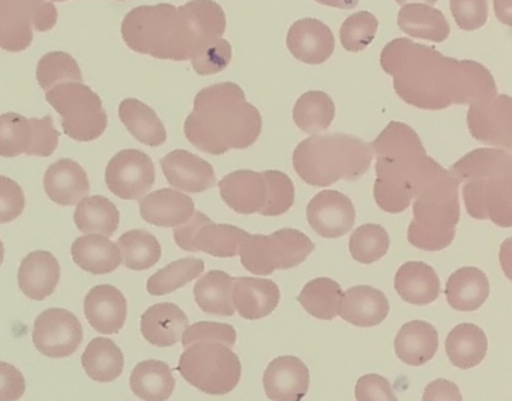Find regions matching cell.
Instances as JSON below:
<instances>
[{"instance_id":"29","label":"cell","mask_w":512,"mask_h":401,"mask_svg":"<svg viewBox=\"0 0 512 401\" xmlns=\"http://www.w3.org/2000/svg\"><path fill=\"white\" fill-rule=\"evenodd\" d=\"M395 353L404 364L421 367L436 355L439 334L431 323L412 320L404 323L394 341Z\"/></svg>"},{"instance_id":"34","label":"cell","mask_w":512,"mask_h":401,"mask_svg":"<svg viewBox=\"0 0 512 401\" xmlns=\"http://www.w3.org/2000/svg\"><path fill=\"white\" fill-rule=\"evenodd\" d=\"M445 350L454 367L469 370L484 361L488 350L487 335L473 323H460L446 337Z\"/></svg>"},{"instance_id":"38","label":"cell","mask_w":512,"mask_h":401,"mask_svg":"<svg viewBox=\"0 0 512 401\" xmlns=\"http://www.w3.org/2000/svg\"><path fill=\"white\" fill-rule=\"evenodd\" d=\"M82 365L95 382H113L124 371V353L110 338H94L83 353Z\"/></svg>"},{"instance_id":"51","label":"cell","mask_w":512,"mask_h":401,"mask_svg":"<svg viewBox=\"0 0 512 401\" xmlns=\"http://www.w3.org/2000/svg\"><path fill=\"white\" fill-rule=\"evenodd\" d=\"M356 401H398L394 388L380 374H365L355 386Z\"/></svg>"},{"instance_id":"58","label":"cell","mask_w":512,"mask_h":401,"mask_svg":"<svg viewBox=\"0 0 512 401\" xmlns=\"http://www.w3.org/2000/svg\"><path fill=\"white\" fill-rule=\"evenodd\" d=\"M52 2H68V0H52Z\"/></svg>"},{"instance_id":"19","label":"cell","mask_w":512,"mask_h":401,"mask_svg":"<svg viewBox=\"0 0 512 401\" xmlns=\"http://www.w3.org/2000/svg\"><path fill=\"white\" fill-rule=\"evenodd\" d=\"M286 46L293 58L307 65H322L335 52L331 29L317 19H301L290 26Z\"/></svg>"},{"instance_id":"36","label":"cell","mask_w":512,"mask_h":401,"mask_svg":"<svg viewBox=\"0 0 512 401\" xmlns=\"http://www.w3.org/2000/svg\"><path fill=\"white\" fill-rule=\"evenodd\" d=\"M175 385L169 365L157 359L139 362L130 377L131 391L145 401L169 400Z\"/></svg>"},{"instance_id":"13","label":"cell","mask_w":512,"mask_h":401,"mask_svg":"<svg viewBox=\"0 0 512 401\" xmlns=\"http://www.w3.org/2000/svg\"><path fill=\"white\" fill-rule=\"evenodd\" d=\"M59 145V131L52 116L25 118L19 113H4L0 118V155L4 158H49Z\"/></svg>"},{"instance_id":"10","label":"cell","mask_w":512,"mask_h":401,"mask_svg":"<svg viewBox=\"0 0 512 401\" xmlns=\"http://www.w3.org/2000/svg\"><path fill=\"white\" fill-rule=\"evenodd\" d=\"M47 103L61 115L62 130L76 142H94L106 133L109 116L101 98L83 83L56 86L46 94Z\"/></svg>"},{"instance_id":"3","label":"cell","mask_w":512,"mask_h":401,"mask_svg":"<svg viewBox=\"0 0 512 401\" xmlns=\"http://www.w3.org/2000/svg\"><path fill=\"white\" fill-rule=\"evenodd\" d=\"M263 119L256 106L245 100L236 83H218L202 89L194 98L184 133L188 142L209 155L248 149L262 134Z\"/></svg>"},{"instance_id":"9","label":"cell","mask_w":512,"mask_h":401,"mask_svg":"<svg viewBox=\"0 0 512 401\" xmlns=\"http://www.w3.org/2000/svg\"><path fill=\"white\" fill-rule=\"evenodd\" d=\"M178 371L208 395H226L241 382L242 364L232 347L220 341H197L179 358Z\"/></svg>"},{"instance_id":"40","label":"cell","mask_w":512,"mask_h":401,"mask_svg":"<svg viewBox=\"0 0 512 401\" xmlns=\"http://www.w3.org/2000/svg\"><path fill=\"white\" fill-rule=\"evenodd\" d=\"M334 118V101L322 91H310L301 95L293 107V121L296 127L313 136L328 130Z\"/></svg>"},{"instance_id":"54","label":"cell","mask_w":512,"mask_h":401,"mask_svg":"<svg viewBox=\"0 0 512 401\" xmlns=\"http://www.w3.org/2000/svg\"><path fill=\"white\" fill-rule=\"evenodd\" d=\"M499 262L503 274L509 281H512V238L505 239L500 245Z\"/></svg>"},{"instance_id":"16","label":"cell","mask_w":512,"mask_h":401,"mask_svg":"<svg viewBox=\"0 0 512 401\" xmlns=\"http://www.w3.org/2000/svg\"><path fill=\"white\" fill-rule=\"evenodd\" d=\"M152 158L139 149L118 152L106 167V184L119 199L142 200L155 184Z\"/></svg>"},{"instance_id":"18","label":"cell","mask_w":512,"mask_h":401,"mask_svg":"<svg viewBox=\"0 0 512 401\" xmlns=\"http://www.w3.org/2000/svg\"><path fill=\"white\" fill-rule=\"evenodd\" d=\"M307 220L322 238H341L355 226V205L340 191L323 190L308 203Z\"/></svg>"},{"instance_id":"17","label":"cell","mask_w":512,"mask_h":401,"mask_svg":"<svg viewBox=\"0 0 512 401\" xmlns=\"http://www.w3.org/2000/svg\"><path fill=\"white\" fill-rule=\"evenodd\" d=\"M34 344L49 358H67L79 350L83 341L82 323L71 311L50 308L35 320Z\"/></svg>"},{"instance_id":"11","label":"cell","mask_w":512,"mask_h":401,"mask_svg":"<svg viewBox=\"0 0 512 401\" xmlns=\"http://www.w3.org/2000/svg\"><path fill=\"white\" fill-rule=\"evenodd\" d=\"M314 248V242L301 230L281 229L269 236H248L239 254L242 266L251 274L269 275L277 269L296 268Z\"/></svg>"},{"instance_id":"41","label":"cell","mask_w":512,"mask_h":401,"mask_svg":"<svg viewBox=\"0 0 512 401\" xmlns=\"http://www.w3.org/2000/svg\"><path fill=\"white\" fill-rule=\"evenodd\" d=\"M74 221L80 232L112 236L118 230L121 214L112 200L104 196H92L77 205Z\"/></svg>"},{"instance_id":"7","label":"cell","mask_w":512,"mask_h":401,"mask_svg":"<svg viewBox=\"0 0 512 401\" xmlns=\"http://www.w3.org/2000/svg\"><path fill=\"white\" fill-rule=\"evenodd\" d=\"M460 182L451 170H443L418 191L407 239L424 251H440L452 244L460 221Z\"/></svg>"},{"instance_id":"26","label":"cell","mask_w":512,"mask_h":401,"mask_svg":"<svg viewBox=\"0 0 512 401\" xmlns=\"http://www.w3.org/2000/svg\"><path fill=\"white\" fill-rule=\"evenodd\" d=\"M61 280V265L49 251H32L19 268V287L25 296L44 301L56 292Z\"/></svg>"},{"instance_id":"56","label":"cell","mask_w":512,"mask_h":401,"mask_svg":"<svg viewBox=\"0 0 512 401\" xmlns=\"http://www.w3.org/2000/svg\"><path fill=\"white\" fill-rule=\"evenodd\" d=\"M316 2L325 7L337 8V10H353L359 4V0H316Z\"/></svg>"},{"instance_id":"49","label":"cell","mask_w":512,"mask_h":401,"mask_svg":"<svg viewBox=\"0 0 512 401\" xmlns=\"http://www.w3.org/2000/svg\"><path fill=\"white\" fill-rule=\"evenodd\" d=\"M236 338H238V334H236V329L232 325L217 322H199L185 331L184 337H182V346L187 349L197 341L212 340L233 347Z\"/></svg>"},{"instance_id":"23","label":"cell","mask_w":512,"mask_h":401,"mask_svg":"<svg viewBox=\"0 0 512 401\" xmlns=\"http://www.w3.org/2000/svg\"><path fill=\"white\" fill-rule=\"evenodd\" d=\"M44 190L56 205L74 206L89 196L88 173L77 161L62 158L47 169Z\"/></svg>"},{"instance_id":"50","label":"cell","mask_w":512,"mask_h":401,"mask_svg":"<svg viewBox=\"0 0 512 401\" xmlns=\"http://www.w3.org/2000/svg\"><path fill=\"white\" fill-rule=\"evenodd\" d=\"M0 223L17 220L26 208V197L22 187L13 179L0 178Z\"/></svg>"},{"instance_id":"25","label":"cell","mask_w":512,"mask_h":401,"mask_svg":"<svg viewBox=\"0 0 512 401\" xmlns=\"http://www.w3.org/2000/svg\"><path fill=\"white\" fill-rule=\"evenodd\" d=\"M281 292L277 283L266 278H235L233 302L239 316L247 320H259L268 317L277 310Z\"/></svg>"},{"instance_id":"12","label":"cell","mask_w":512,"mask_h":401,"mask_svg":"<svg viewBox=\"0 0 512 401\" xmlns=\"http://www.w3.org/2000/svg\"><path fill=\"white\" fill-rule=\"evenodd\" d=\"M56 23L58 10L52 0H0V46L5 52H25L34 31H52Z\"/></svg>"},{"instance_id":"30","label":"cell","mask_w":512,"mask_h":401,"mask_svg":"<svg viewBox=\"0 0 512 401\" xmlns=\"http://www.w3.org/2000/svg\"><path fill=\"white\" fill-rule=\"evenodd\" d=\"M394 287L407 304L428 305L440 295L439 275L424 262H407L400 266Z\"/></svg>"},{"instance_id":"37","label":"cell","mask_w":512,"mask_h":401,"mask_svg":"<svg viewBox=\"0 0 512 401\" xmlns=\"http://www.w3.org/2000/svg\"><path fill=\"white\" fill-rule=\"evenodd\" d=\"M233 287L235 278L227 272L209 271L194 286V298L205 313L230 317L236 313Z\"/></svg>"},{"instance_id":"47","label":"cell","mask_w":512,"mask_h":401,"mask_svg":"<svg viewBox=\"0 0 512 401\" xmlns=\"http://www.w3.org/2000/svg\"><path fill=\"white\" fill-rule=\"evenodd\" d=\"M232 56V44L220 38L202 47L191 59V65L199 76H212L227 70V67L232 64Z\"/></svg>"},{"instance_id":"1","label":"cell","mask_w":512,"mask_h":401,"mask_svg":"<svg viewBox=\"0 0 512 401\" xmlns=\"http://www.w3.org/2000/svg\"><path fill=\"white\" fill-rule=\"evenodd\" d=\"M380 65L394 79L398 97L416 109L443 110L497 95L496 82L484 65L448 58L407 38L386 44Z\"/></svg>"},{"instance_id":"6","label":"cell","mask_w":512,"mask_h":401,"mask_svg":"<svg viewBox=\"0 0 512 401\" xmlns=\"http://www.w3.org/2000/svg\"><path fill=\"white\" fill-rule=\"evenodd\" d=\"M374 152L359 137L332 133L308 137L293 152V169L305 184L329 187L335 182L356 181L370 169Z\"/></svg>"},{"instance_id":"8","label":"cell","mask_w":512,"mask_h":401,"mask_svg":"<svg viewBox=\"0 0 512 401\" xmlns=\"http://www.w3.org/2000/svg\"><path fill=\"white\" fill-rule=\"evenodd\" d=\"M221 199L236 214L278 217L295 205V184L280 170H236L218 182Z\"/></svg>"},{"instance_id":"33","label":"cell","mask_w":512,"mask_h":401,"mask_svg":"<svg viewBox=\"0 0 512 401\" xmlns=\"http://www.w3.org/2000/svg\"><path fill=\"white\" fill-rule=\"evenodd\" d=\"M119 118L137 142L160 148L167 142V131L154 109L136 98H127L119 106Z\"/></svg>"},{"instance_id":"20","label":"cell","mask_w":512,"mask_h":401,"mask_svg":"<svg viewBox=\"0 0 512 401\" xmlns=\"http://www.w3.org/2000/svg\"><path fill=\"white\" fill-rule=\"evenodd\" d=\"M160 164L167 182L176 190L199 194L217 185L214 167L185 149L170 152Z\"/></svg>"},{"instance_id":"52","label":"cell","mask_w":512,"mask_h":401,"mask_svg":"<svg viewBox=\"0 0 512 401\" xmlns=\"http://www.w3.org/2000/svg\"><path fill=\"white\" fill-rule=\"evenodd\" d=\"M26 391L23 374L13 365L2 362V395L0 401H17Z\"/></svg>"},{"instance_id":"21","label":"cell","mask_w":512,"mask_h":401,"mask_svg":"<svg viewBox=\"0 0 512 401\" xmlns=\"http://www.w3.org/2000/svg\"><path fill=\"white\" fill-rule=\"evenodd\" d=\"M266 395L272 401H301L310 388V370L296 356H280L263 376Z\"/></svg>"},{"instance_id":"39","label":"cell","mask_w":512,"mask_h":401,"mask_svg":"<svg viewBox=\"0 0 512 401\" xmlns=\"http://www.w3.org/2000/svg\"><path fill=\"white\" fill-rule=\"evenodd\" d=\"M343 290L337 281L328 277H319L305 284L299 293L298 302L311 316L320 320H334L340 316Z\"/></svg>"},{"instance_id":"48","label":"cell","mask_w":512,"mask_h":401,"mask_svg":"<svg viewBox=\"0 0 512 401\" xmlns=\"http://www.w3.org/2000/svg\"><path fill=\"white\" fill-rule=\"evenodd\" d=\"M449 7L455 23L463 31H478L487 23V0H449Z\"/></svg>"},{"instance_id":"45","label":"cell","mask_w":512,"mask_h":401,"mask_svg":"<svg viewBox=\"0 0 512 401\" xmlns=\"http://www.w3.org/2000/svg\"><path fill=\"white\" fill-rule=\"evenodd\" d=\"M391 239L379 224L359 226L350 236L349 250L355 262L371 265L388 254Z\"/></svg>"},{"instance_id":"5","label":"cell","mask_w":512,"mask_h":401,"mask_svg":"<svg viewBox=\"0 0 512 401\" xmlns=\"http://www.w3.org/2000/svg\"><path fill=\"white\" fill-rule=\"evenodd\" d=\"M451 172L460 184L464 182V205L470 217L512 227V154L475 149L458 160Z\"/></svg>"},{"instance_id":"27","label":"cell","mask_w":512,"mask_h":401,"mask_svg":"<svg viewBox=\"0 0 512 401\" xmlns=\"http://www.w3.org/2000/svg\"><path fill=\"white\" fill-rule=\"evenodd\" d=\"M188 317L172 302H161L152 305L142 316L140 331L143 337L157 347L175 346L181 337H184L188 326Z\"/></svg>"},{"instance_id":"28","label":"cell","mask_w":512,"mask_h":401,"mask_svg":"<svg viewBox=\"0 0 512 401\" xmlns=\"http://www.w3.org/2000/svg\"><path fill=\"white\" fill-rule=\"evenodd\" d=\"M389 302L382 290L371 286H355L341 299V319L359 328H373L388 317Z\"/></svg>"},{"instance_id":"22","label":"cell","mask_w":512,"mask_h":401,"mask_svg":"<svg viewBox=\"0 0 512 401\" xmlns=\"http://www.w3.org/2000/svg\"><path fill=\"white\" fill-rule=\"evenodd\" d=\"M127 299L121 290L101 284L85 298V316L98 334H118L127 320Z\"/></svg>"},{"instance_id":"44","label":"cell","mask_w":512,"mask_h":401,"mask_svg":"<svg viewBox=\"0 0 512 401\" xmlns=\"http://www.w3.org/2000/svg\"><path fill=\"white\" fill-rule=\"evenodd\" d=\"M37 80L41 89L49 92L64 83H82L83 74L73 56L65 52H50L38 62Z\"/></svg>"},{"instance_id":"35","label":"cell","mask_w":512,"mask_h":401,"mask_svg":"<svg viewBox=\"0 0 512 401\" xmlns=\"http://www.w3.org/2000/svg\"><path fill=\"white\" fill-rule=\"evenodd\" d=\"M398 28L419 40L443 43L451 35L448 20L442 11L425 4H410L398 13Z\"/></svg>"},{"instance_id":"53","label":"cell","mask_w":512,"mask_h":401,"mask_svg":"<svg viewBox=\"0 0 512 401\" xmlns=\"http://www.w3.org/2000/svg\"><path fill=\"white\" fill-rule=\"evenodd\" d=\"M422 401H463V395L451 380L437 379L428 383Z\"/></svg>"},{"instance_id":"55","label":"cell","mask_w":512,"mask_h":401,"mask_svg":"<svg viewBox=\"0 0 512 401\" xmlns=\"http://www.w3.org/2000/svg\"><path fill=\"white\" fill-rule=\"evenodd\" d=\"M493 5L496 19L512 28V0H493Z\"/></svg>"},{"instance_id":"42","label":"cell","mask_w":512,"mask_h":401,"mask_svg":"<svg viewBox=\"0 0 512 401\" xmlns=\"http://www.w3.org/2000/svg\"><path fill=\"white\" fill-rule=\"evenodd\" d=\"M124 265L133 271H146L160 262L163 248L152 233L130 230L118 239Z\"/></svg>"},{"instance_id":"15","label":"cell","mask_w":512,"mask_h":401,"mask_svg":"<svg viewBox=\"0 0 512 401\" xmlns=\"http://www.w3.org/2000/svg\"><path fill=\"white\" fill-rule=\"evenodd\" d=\"M470 136L484 145L512 151V98L493 95L469 104Z\"/></svg>"},{"instance_id":"31","label":"cell","mask_w":512,"mask_h":401,"mask_svg":"<svg viewBox=\"0 0 512 401\" xmlns=\"http://www.w3.org/2000/svg\"><path fill=\"white\" fill-rule=\"evenodd\" d=\"M445 296L454 310L470 313L479 310L487 301L490 296V281L481 269L466 266L448 278Z\"/></svg>"},{"instance_id":"43","label":"cell","mask_w":512,"mask_h":401,"mask_svg":"<svg viewBox=\"0 0 512 401\" xmlns=\"http://www.w3.org/2000/svg\"><path fill=\"white\" fill-rule=\"evenodd\" d=\"M205 271V262L193 257L176 260L166 268L160 269L157 274L148 280V292L154 296L169 295L181 287L187 286L190 281L196 280Z\"/></svg>"},{"instance_id":"2","label":"cell","mask_w":512,"mask_h":401,"mask_svg":"<svg viewBox=\"0 0 512 401\" xmlns=\"http://www.w3.org/2000/svg\"><path fill=\"white\" fill-rule=\"evenodd\" d=\"M226 14L214 0H191L182 7L170 4L134 8L122 22L128 49L161 61L187 62L202 47L223 38Z\"/></svg>"},{"instance_id":"32","label":"cell","mask_w":512,"mask_h":401,"mask_svg":"<svg viewBox=\"0 0 512 401\" xmlns=\"http://www.w3.org/2000/svg\"><path fill=\"white\" fill-rule=\"evenodd\" d=\"M71 256L79 268L95 275L110 274L124 263L118 244L97 235L77 238L71 247Z\"/></svg>"},{"instance_id":"24","label":"cell","mask_w":512,"mask_h":401,"mask_svg":"<svg viewBox=\"0 0 512 401\" xmlns=\"http://www.w3.org/2000/svg\"><path fill=\"white\" fill-rule=\"evenodd\" d=\"M196 214L193 199L181 191H154L140 200V215L146 223L158 227H178L188 223Z\"/></svg>"},{"instance_id":"57","label":"cell","mask_w":512,"mask_h":401,"mask_svg":"<svg viewBox=\"0 0 512 401\" xmlns=\"http://www.w3.org/2000/svg\"><path fill=\"white\" fill-rule=\"evenodd\" d=\"M398 5H401V8L406 7V5L410 4H418V2H422L425 5H436L439 0H395Z\"/></svg>"},{"instance_id":"14","label":"cell","mask_w":512,"mask_h":401,"mask_svg":"<svg viewBox=\"0 0 512 401\" xmlns=\"http://www.w3.org/2000/svg\"><path fill=\"white\" fill-rule=\"evenodd\" d=\"M176 245L182 250L211 254L214 257H235L250 233L232 224H215L203 212H196L188 223L175 227Z\"/></svg>"},{"instance_id":"4","label":"cell","mask_w":512,"mask_h":401,"mask_svg":"<svg viewBox=\"0 0 512 401\" xmlns=\"http://www.w3.org/2000/svg\"><path fill=\"white\" fill-rule=\"evenodd\" d=\"M371 148L376 155L374 200L388 214L406 211L418 191L445 170L428 157L415 130L401 122L388 124Z\"/></svg>"},{"instance_id":"46","label":"cell","mask_w":512,"mask_h":401,"mask_svg":"<svg viewBox=\"0 0 512 401\" xmlns=\"http://www.w3.org/2000/svg\"><path fill=\"white\" fill-rule=\"evenodd\" d=\"M379 20L368 11H359L344 20L340 28L341 46L350 53L364 52L377 35Z\"/></svg>"}]
</instances>
